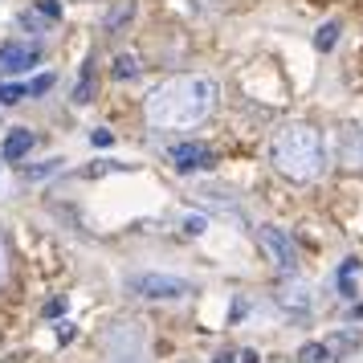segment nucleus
Wrapping results in <instances>:
<instances>
[{"label":"nucleus","instance_id":"nucleus-3","mask_svg":"<svg viewBox=\"0 0 363 363\" xmlns=\"http://www.w3.org/2000/svg\"><path fill=\"white\" fill-rule=\"evenodd\" d=\"M196 290L188 278H176V274H155V269H143V274H131L127 278V294L131 298H147V302H167V298H188Z\"/></svg>","mask_w":363,"mask_h":363},{"label":"nucleus","instance_id":"nucleus-27","mask_svg":"<svg viewBox=\"0 0 363 363\" xmlns=\"http://www.w3.org/2000/svg\"><path fill=\"white\" fill-rule=\"evenodd\" d=\"M216 363H233V355H220V359H216Z\"/></svg>","mask_w":363,"mask_h":363},{"label":"nucleus","instance_id":"nucleus-1","mask_svg":"<svg viewBox=\"0 0 363 363\" xmlns=\"http://www.w3.org/2000/svg\"><path fill=\"white\" fill-rule=\"evenodd\" d=\"M216 99H220V86L208 74H176L147 94L143 118L155 131H188L213 115Z\"/></svg>","mask_w":363,"mask_h":363},{"label":"nucleus","instance_id":"nucleus-18","mask_svg":"<svg viewBox=\"0 0 363 363\" xmlns=\"http://www.w3.org/2000/svg\"><path fill=\"white\" fill-rule=\"evenodd\" d=\"M355 269H359V262H355V257H351V262H343V269H339V290H343V298H355V286H351Z\"/></svg>","mask_w":363,"mask_h":363},{"label":"nucleus","instance_id":"nucleus-25","mask_svg":"<svg viewBox=\"0 0 363 363\" xmlns=\"http://www.w3.org/2000/svg\"><path fill=\"white\" fill-rule=\"evenodd\" d=\"M62 311H66V302H62V298H53L50 306H45V314H50V318H57Z\"/></svg>","mask_w":363,"mask_h":363},{"label":"nucleus","instance_id":"nucleus-26","mask_svg":"<svg viewBox=\"0 0 363 363\" xmlns=\"http://www.w3.org/2000/svg\"><path fill=\"white\" fill-rule=\"evenodd\" d=\"M57 339H62V343H69V339H74V327H69V323H62V327H57Z\"/></svg>","mask_w":363,"mask_h":363},{"label":"nucleus","instance_id":"nucleus-2","mask_svg":"<svg viewBox=\"0 0 363 363\" xmlns=\"http://www.w3.org/2000/svg\"><path fill=\"white\" fill-rule=\"evenodd\" d=\"M269 164L294 184L318 180L323 167H327V147H323L318 127H311V123H290V127H281V131L274 135V143H269Z\"/></svg>","mask_w":363,"mask_h":363},{"label":"nucleus","instance_id":"nucleus-8","mask_svg":"<svg viewBox=\"0 0 363 363\" xmlns=\"http://www.w3.org/2000/svg\"><path fill=\"white\" fill-rule=\"evenodd\" d=\"M335 155H339L343 167L363 172V131H359V123H339V131H335Z\"/></svg>","mask_w":363,"mask_h":363},{"label":"nucleus","instance_id":"nucleus-16","mask_svg":"<svg viewBox=\"0 0 363 363\" xmlns=\"http://www.w3.org/2000/svg\"><path fill=\"white\" fill-rule=\"evenodd\" d=\"M90 99H94V69L86 66L82 69V82L74 86V102H90Z\"/></svg>","mask_w":363,"mask_h":363},{"label":"nucleus","instance_id":"nucleus-5","mask_svg":"<svg viewBox=\"0 0 363 363\" xmlns=\"http://www.w3.org/2000/svg\"><path fill=\"white\" fill-rule=\"evenodd\" d=\"M257 245H262V253L269 257V265L278 269V274H294L298 269V253H294V241H290V233L278 229V225H262L257 229Z\"/></svg>","mask_w":363,"mask_h":363},{"label":"nucleus","instance_id":"nucleus-23","mask_svg":"<svg viewBox=\"0 0 363 363\" xmlns=\"http://www.w3.org/2000/svg\"><path fill=\"white\" fill-rule=\"evenodd\" d=\"M184 233H192V237L204 233V216H188V220H184Z\"/></svg>","mask_w":363,"mask_h":363},{"label":"nucleus","instance_id":"nucleus-20","mask_svg":"<svg viewBox=\"0 0 363 363\" xmlns=\"http://www.w3.org/2000/svg\"><path fill=\"white\" fill-rule=\"evenodd\" d=\"M9 281V241H4V233H0V286Z\"/></svg>","mask_w":363,"mask_h":363},{"label":"nucleus","instance_id":"nucleus-11","mask_svg":"<svg viewBox=\"0 0 363 363\" xmlns=\"http://www.w3.org/2000/svg\"><path fill=\"white\" fill-rule=\"evenodd\" d=\"M139 69H143V66L135 62L131 53H118V57H115V66H111V74H115L118 82H131V78H139Z\"/></svg>","mask_w":363,"mask_h":363},{"label":"nucleus","instance_id":"nucleus-17","mask_svg":"<svg viewBox=\"0 0 363 363\" xmlns=\"http://www.w3.org/2000/svg\"><path fill=\"white\" fill-rule=\"evenodd\" d=\"M21 99H29V90H25V86H17V82L0 86V106H17Z\"/></svg>","mask_w":363,"mask_h":363},{"label":"nucleus","instance_id":"nucleus-14","mask_svg":"<svg viewBox=\"0 0 363 363\" xmlns=\"http://www.w3.org/2000/svg\"><path fill=\"white\" fill-rule=\"evenodd\" d=\"M355 347H359V335H351V330H347V335H330L327 351H330V355H347V351H355Z\"/></svg>","mask_w":363,"mask_h":363},{"label":"nucleus","instance_id":"nucleus-7","mask_svg":"<svg viewBox=\"0 0 363 363\" xmlns=\"http://www.w3.org/2000/svg\"><path fill=\"white\" fill-rule=\"evenodd\" d=\"M274 298H278V306L286 314H311V306H314V290H311V281L306 278H290L281 281L278 290H274Z\"/></svg>","mask_w":363,"mask_h":363},{"label":"nucleus","instance_id":"nucleus-24","mask_svg":"<svg viewBox=\"0 0 363 363\" xmlns=\"http://www.w3.org/2000/svg\"><path fill=\"white\" fill-rule=\"evenodd\" d=\"M233 363H257V351H253V347H245L241 355H233Z\"/></svg>","mask_w":363,"mask_h":363},{"label":"nucleus","instance_id":"nucleus-13","mask_svg":"<svg viewBox=\"0 0 363 363\" xmlns=\"http://www.w3.org/2000/svg\"><path fill=\"white\" fill-rule=\"evenodd\" d=\"M298 363H330L327 343H306L302 351H298Z\"/></svg>","mask_w":363,"mask_h":363},{"label":"nucleus","instance_id":"nucleus-12","mask_svg":"<svg viewBox=\"0 0 363 363\" xmlns=\"http://www.w3.org/2000/svg\"><path fill=\"white\" fill-rule=\"evenodd\" d=\"M62 164L66 160H45V164H37V167H25V180H50V176L62 172Z\"/></svg>","mask_w":363,"mask_h":363},{"label":"nucleus","instance_id":"nucleus-15","mask_svg":"<svg viewBox=\"0 0 363 363\" xmlns=\"http://www.w3.org/2000/svg\"><path fill=\"white\" fill-rule=\"evenodd\" d=\"M335 41H339V25L327 21V25L318 29V37H314V45H318V53H330V50H335Z\"/></svg>","mask_w":363,"mask_h":363},{"label":"nucleus","instance_id":"nucleus-4","mask_svg":"<svg viewBox=\"0 0 363 363\" xmlns=\"http://www.w3.org/2000/svg\"><path fill=\"white\" fill-rule=\"evenodd\" d=\"M99 343L115 355V359H139L143 351H147V330L139 327V323H131V318H118V323H111V327L99 335Z\"/></svg>","mask_w":363,"mask_h":363},{"label":"nucleus","instance_id":"nucleus-22","mask_svg":"<svg viewBox=\"0 0 363 363\" xmlns=\"http://www.w3.org/2000/svg\"><path fill=\"white\" fill-rule=\"evenodd\" d=\"M90 143H94V147H111V143H115V135H111V131H94V135H90Z\"/></svg>","mask_w":363,"mask_h":363},{"label":"nucleus","instance_id":"nucleus-28","mask_svg":"<svg viewBox=\"0 0 363 363\" xmlns=\"http://www.w3.org/2000/svg\"><path fill=\"white\" fill-rule=\"evenodd\" d=\"M115 363H139V359H115Z\"/></svg>","mask_w":363,"mask_h":363},{"label":"nucleus","instance_id":"nucleus-6","mask_svg":"<svg viewBox=\"0 0 363 363\" xmlns=\"http://www.w3.org/2000/svg\"><path fill=\"white\" fill-rule=\"evenodd\" d=\"M37 62H41V50L29 45V41H4V45H0V74H4V78L29 74Z\"/></svg>","mask_w":363,"mask_h":363},{"label":"nucleus","instance_id":"nucleus-19","mask_svg":"<svg viewBox=\"0 0 363 363\" xmlns=\"http://www.w3.org/2000/svg\"><path fill=\"white\" fill-rule=\"evenodd\" d=\"M37 13L45 21H62V4L57 0H37Z\"/></svg>","mask_w":363,"mask_h":363},{"label":"nucleus","instance_id":"nucleus-9","mask_svg":"<svg viewBox=\"0 0 363 363\" xmlns=\"http://www.w3.org/2000/svg\"><path fill=\"white\" fill-rule=\"evenodd\" d=\"M167 160L176 172H200V167L213 164V151L204 147V143H176V147L167 151Z\"/></svg>","mask_w":363,"mask_h":363},{"label":"nucleus","instance_id":"nucleus-21","mask_svg":"<svg viewBox=\"0 0 363 363\" xmlns=\"http://www.w3.org/2000/svg\"><path fill=\"white\" fill-rule=\"evenodd\" d=\"M50 86H53V74H41V78H33V82L25 86V90H29V94H45Z\"/></svg>","mask_w":363,"mask_h":363},{"label":"nucleus","instance_id":"nucleus-10","mask_svg":"<svg viewBox=\"0 0 363 363\" xmlns=\"http://www.w3.org/2000/svg\"><path fill=\"white\" fill-rule=\"evenodd\" d=\"M33 131L29 127H13V131L4 135V143H0V160H9V164H21L29 151H33Z\"/></svg>","mask_w":363,"mask_h":363}]
</instances>
